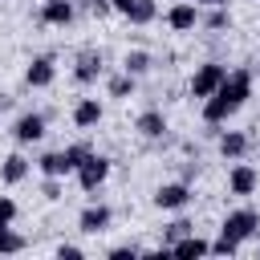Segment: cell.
Listing matches in <instances>:
<instances>
[{
    "mask_svg": "<svg viewBox=\"0 0 260 260\" xmlns=\"http://www.w3.org/2000/svg\"><path fill=\"white\" fill-rule=\"evenodd\" d=\"M106 175H110V158H102V154H89V158L77 167V183H81L85 191H98V187L106 183Z\"/></svg>",
    "mask_w": 260,
    "mask_h": 260,
    "instance_id": "5b68a950",
    "label": "cell"
},
{
    "mask_svg": "<svg viewBox=\"0 0 260 260\" xmlns=\"http://www.w3.org/2000/svg\"><path fill=\"white\" fill-rule=\"evenodd\" d=\"M41 20H45V24H69V20H73V4H69V0H45Z\"/></svg>",
    "mask_w": 260,
    "mask_h": 260,
    "instance_id": "9c48e42d",
    "label": "cell"
},
{
    "mask_svg": "<svg viewBox=\"0 0 260 260\" xmlns=\"http://www.w3.org/2000/svg\"><path fill=\"white\" fill-rule=\"evenodd\" d=\"M12 215H16V203H12L8 195H0V228H8V223H12Z\"/></svg>",
    "mask_w": 260,
    "mask_h": 260,
    "instance_id": "d4e9b609",
    "label": "cell"
},
{
    "mask_svg": "<svg viewBox=\"0 0 260 260\" xmlns=\"http://www.w3.org/2000/svg\"><path fill=\"white\" fill-rule=\"evenodd\" d=\"M73 122H77L81 130H89V126H98V122H102V102H93V98H85V102H77V110H73Z\"/></svg>",
    "mask_w": 260,
    "mask_h": 260,
    "instance_id": "8fae6325",
    "label": "cell"
},
{
    "mask_svg": "<svg viewBox=\"0 0 260 260\" xmlns=\"http://www.w3.org/2000/svg\"><path fill=\"white\" fill-rule=\"evenodd\" d=\"M20 248H24V236H16V232L0 228V252H20Z\"/></svg>",
    "mask_w": 260,
    "mask_h": 260,
    "instance_id": "44dd1931",
    "label": "cell"
},
{
    "mask_svg": "<svg viewBox=\"0 0 260 260\" xmlns=\"http://www.w3.org/2000/svg\"><path fill=\"white\" fill-rule=\"evenodd\" d=\"M154 12H158V8H154V0H134V4H130V12H126V20H130V24H150V20H154Z\"/></svg>",
    "mask_w": 260,
    "mask_h": 260,
    "instance_id": "d6986e66",
    "label": "cell"
},
{
    "mask_svg": "<svg viewBox=\"0 0 260 260\" xmlns=\"http://www.w3.org/2000/svg\"><path fill=\"white\" fill-rule=\"evenodd\" d=\"M24 175H28V158H24V154H8L4 167H0V179H4V183H20Z\"/></svg>",
    "mask_w": 260,
    "mask_h": 260,
    "instance_id": "9a60e30c",
    "label": "cell"
},
{
    "mask_svg": "<svg viewBox=\"0 0 260 260\" xmlns=\"http://www.w3.org/2000/svg\"><path fill=\"white\" fill-rule=\"evenodd\" d=\"M167 24H171V28H179V32H187V28H195V24H199V12H195L191 4H175V8L167 12Z\"/></svg>",
    "mask_w": 260,
    "mask_h": 260,
    "instance_id": "30bf717a",
    "label": "cell"
},
{
    "mask_svg": "<svg viewBox=\"0 0 260 260\" xmlns=\"http://www.w3.org/2000/svg\"><path fill=\"white\" fill-rule=\"evenodd\" d=\"M85 8H89V12H98V16H102V12H110V8H114V4H110V0H85Z\"/></svg>",
    "mask_w": 260,
    "mask_h": 260,
    "instance_id": "83f0119b",
    "label": "cell"
},
{
    "mask_svg": "<svg viewBox=\"0 0 260 260\" xmlns=\"http://www.w3.org/2000/svg\"><path fill=\"white\" fill-rule=\"evenodd\" d=\"M41 191H45V199H61V183H57V175H49V183H45Z\"/></svg>",
    "mask_w": 260,
    "mask_h": 260,
    "instance_id": "484cf974",
    "label": "cell"
},
{
    "mask_svg": "<svg viewBox=\"0 0 260 260\" xmlns=\"http://www.w3.org/2000/svg\"><path fill=\"white\" fill-rule=\"evenodd\" d=\"M228 187H232V195H252V191H256V171H252L248 162L232 167V175H228Z\"/></svg>",
    "mask_w": 260,
    "mask_h": 260,
    "instance_id": "52a82bcc",
    "label": "cell"
},
{
    "mask_svg": "<svg viewBox=\"0 0 260 260\" xmlns=\"http://www.w3.org/2000/svg\"><path fill=\"white\" fill-rule=\"evenodd\" d=\"M77 223H81V232H89V236H93V232H102V228L110 223V207H102V203H98V207H85Z\"/></svg>",
    "mask_w": 260,
    "mask_h": 260,
    "instance_id": "7c38bea8",
    "label": "cell"
},
{
    "mask_svg": "<svg viewBox=\"0 0 260 260\" xmlns=\"http://www.w3.org/2000/svg\"><path fill=\"white\" fill-rule=\"evenodd\" d=\"M110 4H114V8H118V12H122V16H126V12H130V4H134V0H110Z\"/></svg>",
    "mask_w": 260,
    "mask_h": 260,
    "instance_id": "f546056e",
    "label": "cell"
},
{
    "mask_svg": "<svg viewBox=\"0 0 260 260\" xmlns=\"http://www.w3.org/2000/svg\"><path fill=\"white\" fill-rule=\"evenodd\" d=\"M191 232H195V223H191V219H175V223L167 228V240L175 244V240H183V236H191Z\"/></svg>",
    "mask_w": 260,
    "mask_h": 260,
    "instance_id": "7402d4cb",
    "label": "cell"
},
{
    "mask_svg": "<svg viewBox=\"0 0 260 260\" xmlns=\"http://www.w3.org/2000/svg\"><path fill=\"white\" fill-rule=\"evenodd\" d=\"M24 81H28V85H49V81H53V61H49V57H37V61L28 65V73H24Z\"/></svg>",
    "mask_w": 260,
    "mask_h": 260,
    "instance_id": "e0dca14e",
    "label": "cell"
},
{
    "mask_svg": "<svg viewBox=\"0 0 260 260\" xmlns=\"http://www.w3.org/2000/svg\"><path fill=\"white\" fill-rule=\"evenodd\" d=\"M98 73H102V57H93V53H85V57L77 61V69H73V77H77L81 85L98 81Z\"/></svg>",
    "mask_w": 260,
    "mask_h": 260,
    "instance_id": "2e32d148",
    "label": "cell"
},
{
    "mask_svg": "<svg viewBox=\"0 0 260 260\" xmlns=\"http://www.w3.org/2000/svg\"><path fill=\"white\" fill-rule=\"evenodd\" d=\"M45 134V114H24L16 126H12V138L16 142H37Z\"/></svg>",
    "mask_w": 260,
    "mask_h": 260,
    "instance_id": "8992f818",
    "label": "cell"
},
{
    "mask_svg": "<svg viewBox=\"0 0 260 260\" xmlns=\"http://www.w3.org/2000/svg\"><path fill=\"white\" fill-rule=\"evenodd\" d=\"M256 228H260V215L252 211V207H244V211H232L228 219H223V228H219V240L211 244V252H219V256H228V252H236L248 236H256Z\"/></svg>",
    "mask_w": 260,
    "mask_h": 260,
    "instance_id": "7a4b0ae2",
    "label": "cell"
},
{
    "mask_svg": "<svg viewBox=\"0 0 260 260\" xmlns=\"http://www.w3.org/2000/svg\"><path fill=\"white\" fill-rule=\"evenodd\" d=\"M130 89H134V73H126V77H114V81H110V93H114V98H126Z\"/></svg>",
    "mask_w": 260,
    "mask_h": 260,
    "instance_id": "603a6c76",
    "label": "cell"
},
{
    "mask_svg": "<svg viewBox=\"0 0 260 260\" xmlns=\"http://www.w3.org/2000/svg\"><path fill=\"white\" fill-rule=\"evenodd\" d=\"M219 150H223V158H240V154L248 150V134H240V130H228V134L219 138Z\"/></svg>",
    "mask_w": 260,
    "mask_h": 260,
    "instance_id": "ac0fdd59",
    "label": "cell"
},
{
    "mask_svg": "<svg viewBox=\"0 0 260 260\" xmlns=\"http://www.w3.org/2000/svg\"><path fill=\"white\" fill-rule=\"evenodd\" d=\"M203 24H207V28H228V24H232V16H228V12H223V4H219V8L203 20Z\"/></svg>",
    "mask_w": 260,
    "mask_h": 260,
    "instance_id": "cb8c5ba5",
    "label": "cell"
},
{
    "mask_svg": "<svg viewBox=\"0 0 260 260\" xmlns=\"http://www.w3.org/2000/svg\"><path fill=\"white\" fill-rule=\"evenodd\" d=\"M248 93H252V73H248V69L228 73V77H223V85H219L211 98H203V118H207V126L228 122V118L244 106V98H248Z\"/></svg>",
    "mask_w": 260,
    "mask_h": 260,
    "instance_id": "6da1fadb",
    "label": "cell"
},
{
    "mask_svg": "<svg viewBox=\"0 0 260 260\" xmlns=\"http://www.w3.org/2000/svg\"><path fill=\"white\" fill-rule=\"evenodd\" d=\"M199 4H207V8H219V4H228V0H199Z\"/></svg>",
    "mask_w": 260,
    "mask_h": 260,
    "instance_id": "4dcf8cb0",
    "label": "cell"
},
{
    "mask_svg": "<svg viewBox=\"0 0 260 260\" xmlns=\"http://www.w3.org/2000/svg\"><path fill=\"white\" fill-rule=\"evenodd\" d=\"M146 69H150V57H146V53H126V73L138 77V73H146Z\"/></svg>",
    "mask_w": 260,
    "mask_h": 260,
    "instance_id": "ffe728a7",
    "label": "cell"
},
{
    "mask_svg": "<svg viewBox=\"0 0 260 260\" xmlns=\"http://www.w3.org/2000/svg\"><path fill=\"white\" fill-rule=\"evenodd\" d=\"M171 252H175V256H183V260H191V256H207V252H211V244H203L199 236H183V240H175V244H171Z\"/></svg>",
    "mask_w": 260,
    "mask_h": 260,
    "instance_id": "4fadbf2b",
    "label": "cell"
},
{
    "mask_svg": "<svg viewBox=\"0 0 260 260\" xmlns=\"http://www.w3.org/2000/svg\"><path fill=\"white\" fill-rule=\"evenodd\" d=\"M187 199H191L187 183H167V187H158V191H154V203H158V207H183Z\"/></svg>",
    "mask_w": 260,
    "mask_h": 260,
    "instance_id": "ba28073f",
    "label": "cell"
},
{
    "mask_svg": "<svg viewBox=\"0 0 260 260\" xmlns=\"http://www.w3.org/2000/svg\"><path fill=\"white\" fill-rule=\"evenodd\" d=\"M85 158H89V146H85V142H77V146H69V150H49V154H41V171L61 179V175L77 171Z\"/></svg>",
    "mask_w": 260,
    "mask_h": 260,
    "instance_id": "3957f363",
    "label": "cell"
},
{
    "mask_svg": "<svg viewBox=\"0 0 260 260\" xmlns=\"http://www.w3.org/2000/svg\"><path fill=\"white\" fill-rule=\"evenodd\" d=\"M57 256H61V260H77V256H81V248H73V244H61V248H57Z\"/></svg>",
    "mask_w": 260,
    "mask_h": 260,
    "instance_id": "4316f807",
    "label": "cell"
},
{
    "mask_svg": "<svg viewBox=\"0 0 260 260\" xmlns=\"http://www.w3.org/2000/svg\"><path fill=\"white\" fill-rule=\"evenodd\" d=\"M130 256H134V248H114L110 252V260H130Z\"/></svg>",
    "mask_w": 260,
    "mask_h": 260,
    "instance_id": "f1b7e54d",
    "label": "cell"
},
{
    "mask_svg": "<svg viewBox=\"0 0 260 260\" xmlns=\"http://www.w3.org/2000/svg\"><path fill=\"white\" fill-rule=\"evenodd\" d=\"M138 134H146V138H162V134H167V118H162L158 110H146V114L138 118Z\"/></svg>",
    "mask_w": 260,
    "mask_h": 260,
    "instance_id": "5bb4252c",
    "label": "cell"
},
{
    "mask_svg": "<svg viewBox=\"0 0 260 260\" xmlns=\"http://www.w3.org/2000/svg\"><path fill=\"white\" fill-rule=\"evenodd\" d=\"M223 77H228V65L207 61V65L195 69V77H191V93H195V98H211V93L223 85Z\"/></svg>",
    "mask_w": 260,
    "mask_h": 260,
    "instance_id": "277c9868",
    "label": "cell"
}]
</instances>
